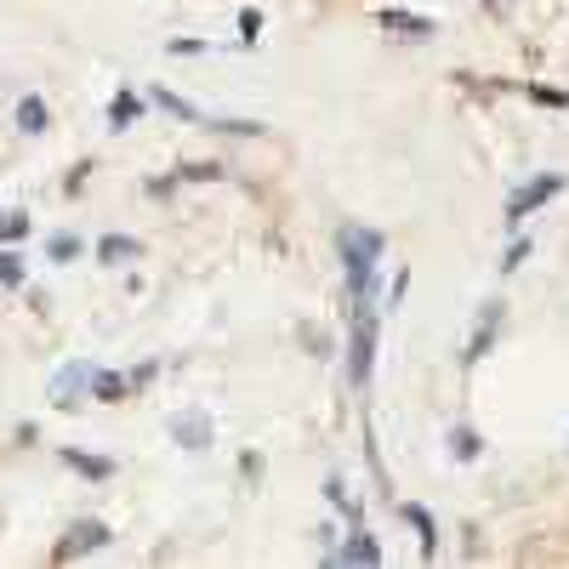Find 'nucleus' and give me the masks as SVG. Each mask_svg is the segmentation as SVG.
<instances>
[{
	"label": "nucleus",
	"mask_w": 569,
	"mask_h": 569,
	"mask_svg": "<svg viewBox=\"0 0 569 569\" xmlns=\"http://www.w3.org/2000/svg\"><path fill=\"white\" fill-rule=\"evenodd\" d=\"M63 467H74L80 479H114V461H109V456H80V450H63Z\"/></svg>",
	"instance_id": "nucleus-13"
},
{
	"label": "nucleus",
	"mask_w": 569,
	"mask_h": 569,
	"mask_svg": "<svg viewBox=\"0 0 569 569\" xmlns=\"http://www.w3.org/2000/svg\"><path fill=\"white\" fill-rule=\"evenodd\" d=\"M171 439L182 450H211L217 445V421L206 410H182V416H171Z\"/></svg>",
	"instance_id": "nucleus-5"
},
{
	"label": "nucleus",
	"mask_w": 569,
	"mask_h": 569,
	"mask_svg": "<svg viewBox=\"0 0 569 569\" xmlns=\"http://www.w3.org/2000/svg\"><path fill=\"white\" fill-rule=\"evenodd\" d=\"M46 126H52V109H46V98H40V91L18 98V131H23V137H40Z\"/></svg>",
	"instance_id": "nucleus-9"
},
{
	"label": "nucleus",
	"mask_w": 569,
	"mask_h": 569,
	"mask_svg": "<svg viewBox=\"0 0 569 569\" xmlns=\"http://www.w3.org/2000/svg\"><path fill=\"white\" fill-rule=\"evenodd\" d=\"M154 103H160L166 114H177V120H200V109H194V103H182L177 91H154Z\"/></svg>",
	"instance_id": "nucleus-17"
},
{
	"label": "nucleus",
	"mask_w": 569,
	"mask_h": 569,
	"mask_svg": "<svg viewBox=\"0 0 569 569\" xmlns=\"http://www.w3.org/2000/svg\"><path fill=\"white\" fill-rule=\"evenodd\" d=\"M479 450H485V439L472 433V427H450V456L456 461H479Z\"/></svg>",
	"instance_id": "nucleus-14"
},
{
	"label": "nucleus",
	"mask_w": 569,
	"mask_h": 569,
	"mask_svg": "<svg viewBox=\"0 0 569 569\" xmlns=\"http://www.w3.org/2000/svg\"><path fill=\"white\" fill-rule=\"evenodd\" d=\"M330 563H382V547H376V536H370L365 525H353L348 541L330 547Z\"/></svg>",
	"instance_id": "nucleus-6"
},
{
	"label": "nucleus",
	"mask_w": 569,
	"mask_h": 569,
	"mask_svg": "<svg viewBox=\"0 0 569 569\" xmlns=\"http://www.w3.org/2000/svg\"><path fill=\"white\" fill-rule=\"evenodd\" d=\"M558 194H563V177H558V171L530 177L525 188H512V200H507V217H501V222H507V228H518V222H525L536 206H547V200H558Z\"/></svg>",
	"instance_id": "nucleus-1"
},
{
	"label": "nucleus",
	"mask_w": 569,
	"mask_h": 569,
	"mask_svg": "<svg viewBox=\"0 0 569 569\" xmlns=\"http://www.w3.org/2000/svg\"><path fill=\"white\" fill-rule=\"evenodd\" d=\"M0 284H12V291L23 284V257L12 246H0Z\"/></svg>",
	"instance_id": "nucleus-16"
},
{
	"label": "nucleus",
	"mask_w": 569,
	"mask_h": 569,
	"mask_svg": "<svg viewBox=\"0 0 569 569\" xmlns=\"http://www.w3.org/2000/svg\"><path fill=\"white\" fill-rule=\"evenodd\" d=\"M29 233V211H0V246H18Z\"/></svg>",
	"instance_id": "nucleus-15"
},
{
	"label": "nucleus",
	"mask_w": 569,
	"mask_h": 569,
	"mask_svg": "<svg viewBox=\"0 0 569 569\" xmlns=\"http://www.w3.org/2000/svg\"><path fill=\"white\" fill-rule=\"evenodd\" d=\"M410 525H416V536H421V558H439V525H433V512H427L421 501H405L399 507Z\"/></svg>",
	"instance_id": "nucleus-8"
},
{
	"label": "nucleus",
	"mask_w": 569,
	"mask_h": 569,
	"mask_svg": "<svg viewBox=\"0 0 569 569\" xmlns=\"http://www.w3.org/2000/svg\"><path fill=\"white\" fill-rule=\"evenodd\" d=\"M257 29H262V12H251V7H246V12H240V34H246V40H257Z\"/></svg>",
	"instance_id": "nucleus-21"
},
{
	"label": "nucleus",
	"mask_w": 569,
	"mask_h": 569,
	"mask_svg": "<svg viewBox=\"0 0 569 569\" xmlns=\"http://www.w3.org/2000/svg\"><path fill=\"white\" fill-rule=\"evenodd\" d=\"M501 319H507V308L501 302H479V319H472V337H467V365H479L485 353H490V342L501 337Z\"/></svg>",
	"instance_id": "nucleus-4"
},
{
	"label": "nucleus",
	"mask_w": 569,
	"mask_h": 569,
	"mask_svg": "<svg viewBox=\"0 0 569 569\" xmlns=\"http://www.w3.org/2000/svg\"><path fill=\"white\" fill-rule=\"evenodd\" d=\"M142 257V246L131 240V233H103L98 240V262L103 268H126V262H137Z\"/></svg>",
	"instance_id": "nucleus-7"
},
{
	"label": "nucleus",
	"mask_w": 569,
	"mask_h": 569,
	"mask_svg": "<svg viewBox=\"0 0 569 569\" xmlns=\"http://www.w3.org/2000/svg\"><path fill=\"white\" fill-rule=\"evenodd\" d=\"M126 376L120 370H103V365H91V399H98V405H120L126 399Z\"/></svg>",
	"instance_id": "nucleus-10"
},
{
	"label": "nucleus",
	"mask_w": 569,
	"mask_h": 569,
	"mask_svg": "<svg viewBox=\"0 0 569 569\" xmlns=\"http://www.w3.org/2000/svg\"><path fill=\"white\" fill-rule=\"evenodd\" d=\"M376 23H382V29H399L405 40H427V34H433V18H416V12H376Z\"/></svg>",
	"instance_id": "nucleus-11"
},
{
	"label": "nucleus",
	"mask_w": 569,
	"mask_h": 569,
	"mask_svg": "<svg viewBox=\"0 0 569 569\" xmlns=\"http://www.w3.org/2000/svg\"><path fill=\"white\" fill-rule=\"evenodd\" d=\"M98 547H109V525H103V518H74V525L63 530V541L52 547V558H58V563H69V558L98 552Z\"/></svg>",
	"instance_id": "nucleus-2"
},
{
	"label": "nucleus",
	"mask_w": 569,
	"mask_h": 569,
	"mask_svg": "<svg viewBox=\"0 0 569 569\" xmlns=\"http://www.w3.org/2000/svg\"><path fill=\"white\" fill-rule=\"evenodd\" d=\"M86 399H91V365L74 359V365H63V370L52 376V405H58V410H80Z\"/></svg>",
	"instance_id": "nucleus-3"
},
{
	"label": "nucleus",
	"mask_w": 569,
	"mask_h": 569,
	"mask_svg": "<svg viewBox=\"0 0 569 569\" xmlns=\"http://www.w3.org/2000/svg\"><path fill=\"white\" fill-rule=\"evenodd\" d=\"M530 98H536V103H552V109H563V103H569L563 91H552V86H530Z\"/></svg>",
	"instance_id": "nucleus-20"
},
{
	"label": "nucleus",
	"mask_w": 569,
	"mask_h": 569,
	"mask_svg": "<svg viewBox=\"0 0 569 569\" xmlns=\"http://www.w3.org/2000/svg\"><path fill=\"white\" fill-rule=\"evenodd\" d=\"M69 257H80V240L74 233H52V262H69Z\"/></svg>",
	"instance_id": "nucleus-18"
},
{
	"label": "nucleus",
	"mask_w": 569,
	"mask_h": 569,
	"mask_svg": "<svg viewBox=\"0 0 569 569\" xmlns=\"http://www.w3.org/2000/svg\"><path fill=\"white\" fill-rule=\"evenodd\" d=\"M131 120H142V98L126 86V91H114V103H109V126L114 131H131Z\"/></svg>",
	"instance_id": "nucleus-12"
},
{
	"label": "nucleus",
	"mask_w": 569,
	"mask_h": 569,
	"mask_svg": "<svg viewBox=\"0 0 569 569\" xmlns=\"http://www.w3.org/2000/svg\"><path fill=\"white\" fill-rule=\"evenodd\" d=\"M525 257H530V240H512V246H507V257H501V273H512Z\"/></svg>",
	"instance_id": "nucleus-19"
}]
</instances>
